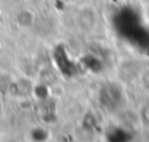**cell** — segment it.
<instances>
[{
    "mask_svg": "<svg viewBox=\"0 0 149 142\" xmlns=\"http://www.w3.org/2000/svg\"><path fill=\"white\" fill-rule=\"evenodd\" d=\"M79 19H83V22L80 23L83 28L87 29V28H92L93 23H94V14L90 10H84V15H80Z\"/></svg>",
    "mask_w": 149,
    "mask_h": 142,
    "instance_id": "1",
    "label": "cell"
}]
</instances>
